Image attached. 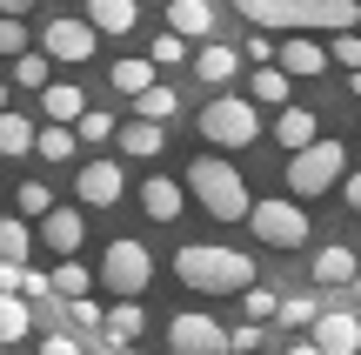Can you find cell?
Listing matches in <instances>:
<instances>
[{
  "mask_svg": "<svg viewBox=\"0 0 361 355\" xmlns=\"http://www.w3.org/2000/svg\"><path fill=\"white\" fill-rule=\"evenodd\" d=\"M101 335H107V349L141 342V335H147V308H141V302H114V308H101Z\"/></svg>",
  "mask_w": 361,
  "mask_h": 355,
  "instance_id": "21",
  "label": "cell"
},
{
  "mask_svg": "<svg viewBox=\"0 0 361 355\" xmlns=\"http://www.w3.org/2000/svg\"><path fill=\"white\" fill-rule=\"evenodd\" d=\"M74 195H80V208H114V201L128 195V174H121V161H114V155L80 161V168H74Z\"/></svg>",
  "mask_w": 361,
  "mask_h": 355,
  "instance_id": "10",
  "label": "cell"
},
{
  "mask_svg": "<svg viewBox=\"0 0 361 355\" xmlns=\"http://www.w3.org/2000/svg\"><path fill=\"white\" fill-rule=\"evenodd\" d=\"M308 342L322 355H361V315L355 308H322L314 329H308Z\"/></svg>",
  "mask_w": 361,
  "mask_h": 355,
  "instance_id": "11",
  "label": "cell"
},
{
  "mask_svg": "<svg viewBox=\"0 0 361 355\" xmlns=\"http://www.w3.org/2000/svg\"><path fill=\"white\" fill-rule=\"evenodd\" d=\"M87 355H121V349H107V342H94V349H87Z\"/></svg>",
  "mask_w": 361,
  "mask_h": 355,
  "instance_id": "47",
  "label": "cell"
},
{
  "mask_svg": "<svg viewBox=\"0 0 361 355\" xmlns=\"http://www.w3.org/2000/svg\"><path fill=\"white\" fill-rule=\"evenodd\" d=\"M241 20L255 34H355L361 27V7L355 0H241Z\"/></svg>",
  "mask_w": 361,
  "mask_h": 355,
  "instance_id": "1",
  "label": "cell"
},
{
  "mask_svg": "<svg viewBox=\"0 0 361 355\" xmlns=\"http://www.w3.org/2000/svg\"><path fill=\"white\" fill-rule=\"evenodd\" d=\"M168 355H228V322H214L207 308H180L168 315Z\"/></svg>",
  "mask_w": 361,
  "mask_h": 355,
  "instance_id": "9",
  "label": "cell"
},
{
  "mask_svg": "<svg viewBox=\"0 0 361 355\" xmlns=\"http://www.w3.org/2000/svg\"><path fill=\"white\" fill-rule=\"evenodd\" d=\"M80 20L94 27V40L101 34H134V27H141V7H134V0H87Z\"/></svg>",
  "mask_w": 361,
  "mask_h": 355,
  "instance_id": "19",
  "label": "cell"
},
{
  "mask_svg": "<svg viewBox=\"0 0 361 355\" xmlns=\"http://www.w3.org/2000/svg\"><path fill=\"white\" fill-rule=\"evenodd\" d=\"M180 195H188L194 208H207L214 222H247V208H255L241 168H234V161H221V155H194L188 174H180Z\"/></svg>",
  "mask_w": 361,
  "mask_h": 355,
  "instance_id": "3",
  "label": "cell"
},
{
  "mask_svg": "<svg viewBox=\"0 0 361 355\" xmlns=\"http://www.w3.org/2000/svg\"><path fill=\"white\" fill-rule=\"evenodd\" d=\"M114 141H121V155H134V161L168 155V128H154V121H128V128H114Z\"/></svg>",
  "mask_w": 361,
  "mask_h": 355,
  "instance_id": "23",
  "label": "cell"
},
{
  "mask_svg": "<svg viewBox=\"0 0 361 355\" xmlns=\"http://www.w3.org/2000/svg\"><path fill=\"white\" fill-rule=\"evenodd\" d=\"M288 355H322V349H314V342H308V335H301V342H295V349H288Z\"/></svg>",
  "mask_w": 361,
  "mask_h": 355,
  "instance_id": "45",
  "label": "cell"
},
{
  "mask_svg": "<svg viewBox=\"0 0 361 355\" xmlns=\"http://www.w3.org/2000/svg\"><path fill=\"white\" fill-rule=\"evenodd\" d=\"M27 155H34V121L20 107H7L0 114V161H27Z\"/></svg>",
  "mask_w": 361,
  "mask_h": 355,
  "instance_id": "25",
  "label": "cell"
},
{
  "mask_svg": "<svg viewBox=\"0 0 361 355\" xmlns=\"http://www.w3.org/2000/svg\"><path fill=\"white\" fill-rule=\"evenodd\" d=\"M194 128H201L207 148H255L261 141V107H247V94H214V101L194 114Z\"/></svg>",
  "mask_w": 361,
  "mask_h": 355,
  "instance_id": "6",
  "label": "cell"
},
{
  "mask_svg": "<svg viewBox=\"0 0 361 355\" xmlns=\"http://www.w3.org/2000/svg\"><path fill=\"white\" fill-rule=\"evenodd\" d=\"M234 54H241L247 67H274V40H268V34H247V40H234Z\"/></svg>",
  "mask_w": 361,
  "mask_h": 355,
  "instance_id": "40",
  "label": "cell"
},
{
  "mask_svg": "<svg viewBox=\"0 0 361 355\" xmlns=\"http://www.w3.org/2000/svg\"><path fill=\"white\" fill-rule=\"evenodd\" d=\"M20 54H34V34L20 20H0V61H20Z\"/></svg>",
  "mask_w": 361,
  "mask_h": 355,
  "instance_id": "37",
  "label": "cell"
},
{
  "mask_svg": "<svg viewBox=\"0 0 361 355\" xmlns=\"http://www.w3.org/2000/svg\"><path fill=\"white\" fill-rule=\"evenodd\" d=\"M348 94H355V101H361V74H348Z\"/></svg>",
  "mask_w": 361,
  "mask_h": 355,
  "instance_id": "46",
  "label": "cell"
},
{
  "mask_svg": "<svg viewBox=\"0 0 361 355\" xmlns=\"http://www.w3.org/2000/svg\"><path fill=\"white\" fill-rule=\"evenodd\" d=\"M0 201H7V181H0Z\"/></svg>",
  "mask_w": 361,
  "mask_h": 355,
  "instance_id": "48",
  "label": "cell"
},
{
  "mask_svg": "<svg viewBox=\"0 0 361 355\" xmlns=\"http://www.w3.org/2000/svg\"><path fill=\"white\" fill-rule=\"evenodd\" d=\"M27 335H34V308H27L20 295H0V349L27 342Z\"/></svg>",
  "mask_w": 361,
  "mask_h": 355,
  "instance_id": "29",
  "label": "cell"
},
{
  "mask_svg": "<svg viewBox=\"0 0 361 355\" xmlns=\"http://www.w3.org/2000/svg\"><path fill=\"white\" fill-rule=\"evenodd\" d=\"M241 315L255 322V329H268V322L281 315V295H274V289H261V282H255V289L241 295Z\"/></svg>",
  "mask_w": 361,
  "mask_h": 355,
  "instance_id": "35",
  "label": "cell"
},
{
  "mask_svg": "<svg viewBox=\"0 0 361 355\" xmlns=\"http://www.w3.org/2000/svg\"><path fill=\"white\" fill-rule=\"evenodd\" d=\"M94 282H101L114 302H141V295L154 289V255H147V241L114 235V241L101 248V268H94Z\"/></svg>",
  "mask_w": 361,
  "mask_h": 355,
  "instance_id": "5",
  "label": "cell"
},
{
  "mask_svg": "<svg viewBox=\"0 0 361 355\" xmlns=\"http://www.w3.org/2000/svg\"><path fill=\"white\" fill-rule=\"evenodd\" d=\"M47 54H20L13 61V74H7V88H20V94H47Z\"/></svg>",
  "mask_w": 361,
  "mask_h": 355,
  "instance_id": "31",
  "label": "cell"
},
{
  "mask_svg": "<svg viewBox=\"0 0 361 355\" xmlns=\"http://www.w3.org/2000/svg\"><path fill=\"white\" fill-rule=\"evenodd\" d=\"M348 148L335 141V134H322L314 148H301V155H288V201H322L328 188H341V174H348Z\"/></svg>",
  "mask_w": 361,
  "mask_h": 355,
  "instance_id": "4",
  "label": "cell"
},
{
  "mask_svg": "<svg viewBox=\"0 0 361 355\" xmlns=\"http://www.w3.org/2000/svg\"><path fill=\"white\" fill-rule=\"evenodd\" d=\"M341 208H348V215H361V168H348V174H341Z\"/></svg>",
  "mask_w": 361,
  "mask_h": 355,
  "instance_id": "42",
  "label": "cell"
},
{
  "mask_svg": "<svg viewBox=\"0 0 361 355\" xmlns=\"http://www.w3.org/2000/svg\"><path fill=\"white\" fill-rule=\"evenodd\" d=\"M34 155L47 161V168H61V161H74V128H34Z\"/></svg>",
  "mask_w": 361,
  "mask_h": 355,
  "instance_id": "30",
  "label": "cell"
},
{
  "mask_svg": "<svg viewBox=\"0 0 361 355\" xmlns=\"http://www.w3.org/2000/svg\"><path fill=\"white\" fill-rule=\"evenodd\" d=\"M174 114H180V94L168 88V80H154V88H147L141 101H134V121H154V128H168Z\"/></svg>",
  "mask_w": 361,
  "mask_h": 355,
  "instance_id": "28",
  "label": "cell"
},
{
  "mask_svg": "<svg viewBox=\"0 0 361 355\" xmlns=\"http://www.w3.org/2000/svg\"><path fill=\"white\" fill-rule=\"evenodd\" d=\"M40 355H87V349H80L74 335H47V342H40Z\"/></svg>",
  "mask_w": 361,
  "mask_h": 355,
  "instance_id": "43",
  "label": "cell"
},
{
  "mask_svg": "<svg viewBox=\"0 0 361 355\" xmlns=\"http://www.w3.org/2000/svg\"><path fill=\"white\" fill-rule=\"evenodd\" d=\"M188 54H194V47H188V40H174V34H168V27H161V34H154V47H147V54H141V61H147V67H180V61H188Z\"/></svg>",
  "mask_w": 361,
  "mask_h": 355,
  "instance_id": "36",
  "label": "cell"
},
{
  "mask_svg": "<svg viewBox=\"0 0 361 355\" xmlns=\"http://www.w3.org/2000/svg\"><path fill=\"white\" fill-rule=\"evenodd\" d=\"M274 141H281L288 155H301V148H314V141H322V128H314V107H308V101L281 107V121H274Z\"/></svg>",
  "mask_w": 361,
  "mask_h": 355,
  "instance_id": "20",
  "label": "cell"
},
{
  "mask_svg": "<svg viewBox=\"0 0 361 355\" xmlns=\"http://www.w3.org/2000/svg\"><path fill=\"white\" fill-rule=\"evenodd\" d=\"M54 208H61V201H54V188H47V181H20V188H13V215H20L27 228H40Z\"/></svg>",
  "mask_w": 361,
  "mask_h": 355,
  "instance_id": "26",
  "label": "cell"
},
{
  "mask_svg": "<svg viewBox=\"0 0 361 355\" xmlns=\"http://www.w3.org/2000/svg\"><path fill=\"white\" fill-rule=\"evenodd\" d=\"M47 295H54V302H87V295H94V268L87 262H54V275H47Z\"/></svg>",
  "mask_w": 361,
  "mask_h": 355,
  "instance_id": "22",
  "label": "cell"
},
{
  "mask_svg": "<svg viewBox=\"0 0 361 355\" xmlns=\"http://www.w3.org/2000/svg\"><path fill=\"white\" fill-rule=\"evenodd\" d=\"M114 88L128 94V101H141V94L154 88V67H147L141 54H128V61H114Z\"/></svg>",
  "mask_w": 361,
  "mask_h": 355,
  "instance_id": "32",
  "label": "cell"
},
{
  "mask_svg": "<svg viewBox=\"0 0 361 355\" xmlns=\"http://www.w3.org/2000/svg\"><path fill=\"white\" fill-rule=\"evenodd\" d=\"M101 141H114V114H107V107H87V114L74 121V148H101Z\"/></svg>",
  "mask_w": 361,
  "mask_h": 355,
  "instance_id": "33",
  "label": "cell"
},
{
  "mask_svg": "<svg viewBox=\"0 0 361 355\" xmlns=\"http://www.w3.org/2000/svg\"><path fill=\"white\" fill-rule=\"evenodd\" d=\"M194 74H201V88H207V94H234L241 54H234L228 40H207V47H194Z\"/></svg>",
  "mask_w": 361,
  "mask_h": 355,
  "instance_id": "17",
  "label": "cell"
},
{
  "mask_svg": "<svg viewBox=\"0 0 361 355\" xmlns=\"http://www.w3.org/2000/svg\"><path fill=\"white\" fill-rule=\"evenodd\" d=\"M134 201H141V215H147V222H161V228L188 215V195H180V181H174V174H147V181L134 188Z\"/></svg>",
  "mask_w": 361,
  "mask_h": 355,
  "instance_id": "16",
  "label": "cell"
},
{
  "mask_svg": "<svg viewBox=\"0 0 361 355\" xmlns=\"http://www.w3.org/2000/svg\"><path fill=\"white\" fill-rule=\"evenodd\" d=\"M7 107H13V88H7V74H0V114H7Z\"/></svg>",
  "mask_w": 361,
  "mask_h": 355,
  "instance_id": "44",
  "label": "cell"
},
{
  "mask_svg": "<svg viewBox=\"0 0 361 355\" xmlns=\"http://www.w3.org/2000/svg\"><path fill=\"white\" fill-rule=\"evenodd\" d=\"M247 228H255L261 248H308V235H314L308 208H295L288 195H261L255 208H247Z\"/></svg>",
  "mask_w": 361,
  "mask_h": 355,
  "instance_id": "7",
  "label": "cell"
},
{
  "mask_svg": "<svg viewBox=\"0 0 361 355\" xmlns=\"http://www.w3.org/2000/svg\"><path fill=\"white\" fill-rule=\"evenodd\" d=\"M67 322H74V329H101V302H67Z\"/></svg>",
  "mask_w": 361,
  "mask_h": 355,
  "instance_id": "41",
  "label": "cell"
},
{
  "mask_svg": "<svg viewBox=\"0 0 361 355\" xmlns=\"http://www.w3.org/2000/svg\"><path fill=\"white\" fill-rule=\"evenodd\" d=\"M247 107H295V80H288L281 67H255V80H247Z\"/></svg>",
  "mask_w": 361,
  "mask_h": 355,
  "instance_id": "24",
  "label": "cell"
},
{
  "mask_svg": "<svg viewBox=\"0 0 361 355\" xmlns=\"http://www.w3.org/2000/svg\"><path fill=\"white\" fill-rule=\"evenodd\" d=\"M34 241H40L47 255H61V262H74L80 241H87V215H80V208H54L47 222L34 228Z\"/></svg>",
  "mask_w": 361,
  "mask_h": 355,
  "instance_id": "13",
  "label": "cell"
},
{
  "mask_svg": "<svg viewBox=\"0 0 361 355\" xmlns=\"http://www.w3.org/2000/svg\"><path fill=\"white\" fill-rule=\"evenodd\" d=\"M308 275H314V289H355L361 282V255L348 248V241H322L314 262H308Z\"/></svg>",
  "mask_w": 361,
  "mask_h": 355,
  "instance_id": "14",
  "label": "cell"
},
{
  "mask_svg": "<svg viewBox=\"0 0 361 355\" xmlns=\"http://www.w3.org/2000/svg\"><path fill=\"white\" fill-rule=\"evenodd\" d=\"M161 20H168V34H174V40H188V47H207V40H214V27H221V13L207 7V0H168V13H161Z\"/></svg>",
  "mask_w": 361,
  "mask_h": 355,
  "instance_id": "15",
  "label": "cell"
},
{
  "mask_svg": "<svg viewBox=\"0 0 361 355\" xmlns=\"http://www.w3.org/2000/svg\"><path fill=\"white\" fill-rule=\"evenodd\" d=\"M174 282L194 295H247L255 289V262H247L241 248H228V241H180L174 248Z\"/></svg>",
  "mask_w": 361,
  "mask_h": 355,
  "instance_id": "2",
  "label": "cell"
},
{
  "mask_svg": "<svg viewBox=\"0 0 361 355\" xmlns=\"http://www.w3.org/2000/svg\"><path fill=\"white\" fill-rule=\"evenodd\" d=\"M261 342H268V329H255V322H234L228 329V355H261Z\"/></svg>",
  "mask_w": 361,
  "mask_h": 355,
  "instance_id": "38",
  "label": "cell"
},
{
  "mask_svg": "<svg viewBox=\"0 0 361 355\" xmlns=\"http://www.w3.org/2000/svg\"><path fill=\"white\" fill-rule=\"evenodd\" d=\"M27 255H34V228H27L20 215H0V262L27 268Z\"/></svg>",
  "mask_w": 361,
  "mask_h": 355,
  "instance_id": "27",
  "label": "cell"
},
{
  "mask_svg": "<svg viewBox=\"0 0 361 355\" xmlns=\"http://www.w3.org/2000/svg\"><path fill=\"white\" fill-rule=\"evenodd\" d=\"M40 128H74L80 114H87V94L74 88V80H47V94H40Z\"/></svg>",
  "mask_w": 361,
  "mask_h": 355,
  "instance_id": "18",
  "label": "cell"
},
{
  "mask_svg": "<svg viewBox=\"0 0 361 355\" xmlns=\"http://www.w3.org/2000/svg\"><path fill=\"white\" fill-rule=\"evenodd\" d=\"M355 255H361V248H355Z\"/></svg>",
  "mask_w": 361,
  "mask_h": 355,
  "instance_id": "50",
  "label": "cell"
},
{
  "mask_svg": "<svg viewBox=\"0 0 361 355\" xmlns=\"http://www.w3.org/2000/svg\"><path fill=\"white\" fill-rule=\"evenodd\" d=\"M314 315H322V302H314V295H281V315H274V322L308 335V329H314Z\"/></svg>",
  "mask_w": 361,
  "mask_h": 355,
  "instance_id": "34",
  "label": "cell"
},
{
  "mask_svg": "<svg viewBox=\"0 0 361 355\" xmlns=\"http://www.w3.org/2000/svg\"><path fill=\"white\" fill-rule=\"evenodd\" d=\"M328 61H341L348 74H361V27H355V34H335V40H328Z\"/></svg>",
  "mask_w": 361,
  "mask_h": 355,
  "instance_id": "39",
  "label": "cell"
},
{
  "mask_svg": "<svg viewBox=\"0 0 361 355\" xmlns=\"http://www.w3.org/2000/svg\"><path fill=\"white\" fill-rule=\"evenodd\" d=\"M274 67H281L288 80H322L328 74V47L308 40V34H288V40H274Z\"/></svg>",
  "mask_w": 361,
  "mask_h": 355,
  "instance_id": "12",
  "label": "cell"
},
{
  "mask_svg": "<svg viewBox=\"0 0 361 355\" xmlns=\"http://www.w3.org/2000/svg\"><path fill=\"white\" fill-rule=\"evenodd\" d=\"M355 295H361V282H355Z\"/></svg>",
  "mask_w": 361,
  "mask_h": 355,
  "instance_id": "49",
  "label": "cell"
},
{
  "mask_svg": "<svg viewBox=\"0 0 361 355\" xmlns=\"http://www.w3.org/2000/svg\"><path fill=\"white\" fill-rule=\"evenodd\" d=\"M34 54H47V67H54V61H61V67H80V61H94V54H101V40H94V27H87V20L47 13V27H40Z\"/></svg>",
  "mask_w": 361,
  "mask_h": 355,
  "instance_id": "8",
  "label": "cell"
}]
</instances>
